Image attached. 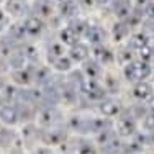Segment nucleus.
Here are the masks:
<instances>
[{
  "label": "nucleus",
  "mask_w": 154,
  "mask_h": 154,
  "mask_svg": "<svg viewBox=\"0 0 154 154\" xmlns=\"http://www.w3.org/2000/svg\"><path fill=\"white\" fill-rule=\"evenodd\" d=\"M59 38H61V41L62 43H66V45H69V46H74L79 43V36L75 35V31L72 30L71 26H66V28H62L61 30V35H59Z\"/></svg>",
  "instance_id": "nucleus-16"
},
{
  "label": "nucleus",
  "mask_w": 154,
  "mask_h": 154,
  "mask_svg": "<svg viewBox=\"0 0 154 154\" xmlns=\"http://www.w3.org/2000/svg\"><path fill=\"white\" fill-rule=\"evenodd\" d=\"M5 12L7 15H12V17H25L28 12V5L23 0H7Z\"/></svg>",
  "instance_id": "nucleus-5"
},
{
  "label": "nucleus",
  "mask_w": 154,
  "mask_h": 154,
  "mask_svg": "<svg viewBox=\"0 0 154 154\" xmlns=\"http://www.w3.org/2000/svg\"><path fill=\"white\" fill-rule=\"evenodd\" d=\"M53 66L57 69V71H61V72H67V71L72 69V61H71L69 56H61L57 61L53 62Z\"/></svg>",
  "instance_id": "nucleus-24"
},
{
  "label": "nucleus",
  "mask_w": 154,
  "mask_h": 154,
  "mask_svg": "<svg viewBox=\"0 0 154 154\" xmlns=\"http://www.w3.org/2000/svg\"><path fill=\"white\" fill-rule=\"evenodd\" d=\"M82 74L85 75V79L97 80V77L102 74V67H100V64H98L95 59H87V61H84Z\"/></svg>",
  "instance_id": "nucleus-10"
},
{
  "label": "nucleus",
  "mask_w": 154,
  "mask_h": 154,
  "mask_svg": "<svg viewBox=\"0 0 154 154\" xmlns=\"http://www.w3.org/2000/svg\"><path fill=\"white\" fill-rule=\"evenodd\" d=\"M69 57H71V61L74 62H84L89 59V48H87L84 43H77L71 48V51H69Z\"/></svg>",
  "instance_id": "nucleus-9"
},
{
  "label": "nucleus",
  "mask_w": 154,
  "mask_h": 154,
  "mask_svg": "<svg viewBox=\"0 0 154 154\" xmlns=\"http://www.w3.org/2000/svg\"><path fill=\"white\" fill-rule=\"evenodd\" d=\"M46 53H48V57L51 59V62H54V61L59 59L61 56H64V48H62V45L59 41H53L48 46Z\"/></svg>",
  "instance_id": "nucleus-19"
},
{
  "label": "nucleus",
  "mask_w": 154,
  "mask_h": 154,
  "mask_svg": "<svg viewBox=\"0 0 154 154\" xmlns=\"http://www.w3.org/2000/svg\"><path fill=\"white\" fill-rule=\"evenodd\" d=\"M146 46L154 53V36H148V41H146Z\"/></svg>",
  "instance_id": "nucleus-32"
},
{
  "label": "nucleus",
  "mask_w": 154,
  "mask_h": 154,
  "mask_svg": "<svg viewBox=\"0 0 154 154\" xmlns=\"http://www.w3.org/2000/svg\"><path fill=\"white\" fill-rule=\"evenodd\" d=\"M23 28L26 31V35H31V36H38L41 35L43 30H45V23H43L41 18H38L36 15H31L25 20L23 23Z\"/></svg>",
  "instance_id": "nucleus-4"
},
{
  "label": "nucleus",
  "mask_w": 154,
  "mask_h": 154,
  "mask_svg": "<svg viewBox=\"0 0 154 154\" xmlns=\"http://www.w3.org/2000/svg\"><path fill=\"white\" fill-rule=\"evenodd\" d=\"M33 75H35V71L33 69H20V71H15L12 74L13 80L17 84H21V85H30L33 82Z\"/></svg>",
  "instance_id": "nucleus-13"
},
{
  "label": "nucleus",
  "mask_w": 154,
  "mask_h": 154,
  "mask_svg": "<svg viewBox=\"0 0 154 154\" xmlns=\"http://www.w3.org/2000/svg\"><path fill=\"white\" fill-rule=\"evenodd\" d=\"M108 2H112V0H95V3H100V5H105Z\"/></svg>",
  "instance_id": "nucleus-35"
},
{
  "label": "nucleus",
  "mask_w": 154,
  "mask_h": 154,
  "mask_svg": "<svg viewBox=\"0 0 154 154\" xmlns=\"http://www.w3.org/2000/svg\"><path fill=\"white\" fill-rule=\"evenodd\" d=\"M149 115L154 118V95H152L151 100H149Z\"/></svg>",
  "instance_id": "nucleus-33"
},
{
  "label": "nucleus",
  "mask_w": 154,
  "mask_h": 154,
  "mask_svg": "<svg viewBox=\"0 0 154 154\" xmlns=\"http://www.w3.org/2000/svg\"><path fill=\"white\" fill-rule=\"evenodd\" d=\"M35 12H36V17L38 18L49 17L51 12H53L51 2H48V0H36L35 2Z\"/></svg>",
  "instance_id": "nucleus-18"
},
{
  "label": "nucleus",
  "mask_w": 154,
  "mask_h": 154,
  "mask_svg": "<svg viewBox=\"0 0 154 154\" xmlns=\"http://www.w3.org/2000/svg\"><path fill=\"white\" fill-rule=\"evenodd\" d=\"M146 41H148V36L143 35V33H138V35H133L130 38V46L138 53L143 46H146Z\"/></svg>",
  "instance_id": "nucleus-22"
},
{
  "label": "nucleus",
  "mask_w": 154,
  "mask_h": 154,
  "mask_svg": "<svg viewBox=\"0 0 154 154\" xmlns=\"http://www.w3.org/2000/svg\"><path fill=\"white\" fill-rule=\"evenodd\" d=\"M125 77L131 82H143L146 77H149L151 74V66L148 62L143 61H133L130 64H125V71H123Z\"/></svg>",
  "instance_id": "nucleus-1"
},
{
  "label": "nucleus",
  "mask_w": 154,
  "mask_h": 154,
  "mask_svg": "<svg viewBox=\"0 0 154 154\" xmlns=\"http://www.w3.org/2000/svg\"><path fill=\"white\" fill-rule=\"evenodd\" d=\"M136 130H138V123L133 116H125V118L116 122V133L123 138L125 136L130 138L133 134H136Z\"/></svg>",
  "instance_id": "nucleus-3"
},
{
  "label": "nucleus",
  "mask_w": 154,
  "mask_h": 154,
  "mask_svg": "<svg viewBox=\"0 0 154 154\" xmlns=\"http://www.w3.org/2000/svg\"><path fill=\"white\" fill-rule=\"evenodd\" d=\"M59 12L62 13V17H74L77 13V2L69 0V2L59 5Z\"/></svg>",
  "instance_id": "nucleus-23"
},
{
  "label": "nucleus",
  "mask_w": 154,
  "mask_h": 154,
  "mask_svg": "<svg viewBox=\"0 0 154 154\" xmlns=\"http://www.w3.org/2000/svg\"><path fill=\"white\" fill-rule=\"evenodd\" d=\"M85 38L89 39L92 45H95V46H102V45H103V41L107 39V35H105V31L102 30L100 26L89 25V28H87V31H85Z\"/></svg>",
  "instance_id": "nucleus-7"
},
{
  "label": "nucleus",
  "mask_w": 154,
  "mask_h": 154,
  "mask_svg": "<svg viewBox=\"0 0 154 154\" xmlns=\"http://www.w3.org/2000/svg\"><path fill=\"white\" fill-rule=\"evenodd\" d=\"M133 97L138 100H151L152 98V87L148 82H138L133 87Z\"/></svg>",
  "instance_id": "nucleus-11"
},
{
  "label": "nucleus",
  "mask_w": 154,
  "mask_h": 154,
  "mask_svg": "<svg viewBox=\"0 0 154 154\" xmlns=\"http://www.w3.org/2000/svg\"><path fill=\"white\" fill-rule=\"evenodd\" d=\"M80 90L90 100H100L102 102V100H105V95H107V90L103 89V85H100V82L94 80V79L84 80V84L80 85Z\"/></svg>",
  "instance_id": "nucleus-2"
},
{
  "label": "nucleus",
  "mask_w": 154,
  "mask_h": 154,
  "mask_svg": "<svg viewBox=\"0 0 154 154\" xmlns=\"http://www.w3.org/2000/svg\"><path fill=\"white\" fill-rule=\"evenodd\" d=\"M53 115H54V110L53 108L43 110V113L39 115V120H41L43 125H51V123H53Z\"/></svg>",
  "instance_id": "nucleus-26"
},
{
  "label": "nucleus",
  "mask_w": 154,
  "mask_h": 154,
  "mask_svg": "<svg viewBox=\"0 0 154 154\" xmlns=\"http://www.w3.org/2000/svg\"><path fill=\"white\" fill-rule=\"evenodd\" d=\"M33 154H51V152H49V149H48V148H39V149H36Z\"/></svg>",
  "instance_id": "nucleus-34"
},
{
  "label": "nucleus",
  "mask_w": 154,
  "mask_h": 154,
  "mask_svg": "<svg viewBox=\"0 0 154 154\" xmlns=\"http://www.w3.org/2000/svg\"><path fill=\"white\" fill-rule=\"evenodd\" d=\"M144 15L149 18V20H154V2L151 0V2L146 5V8H144Z\"/></svg>",
  "instance_id": "nucleus-28"
},
{
  "label": "nucleus",
  "mask_w": 154,
  "mask_h": 154,
  "mask_svg": "<svg viewBox=\"0 0 154 154\" xmlns=\"http://www.w3.org/2000/svg\"><path fill=\"white\" fill-rule=\"evenodd\" d=\"M77 154H97V148L89 141H82L77 148Z\"/></svg>",
  "instance_id": "nucleus-25"
},
{
  "label": "nucleus",
  "mask_w": 154,
  "mask_h": 154,
  "mask_svg": "<svg viewBox=\"0 0 154 154\" xmlns=\"http://www.w3.org/2000/svg\"><path fill=\"white\" fill-rule=\"evenodd\" d=\"M77 3H79L80 7H84V8L90 10V8H94V5H95V0H77Z\"/></svg>",
  "instance_id": "nucleus-29"
},
{
  "label": "nucleus",
  "mask_w": 154,
  "mask_h": 154,
  "mask_svg": "<svg viewBox=\"0 0 154 154\" xmlns=\"http://www.w3.org/2000/svg\"><path fill=\"white\" fill-rule=\"evenodd\" d=\"M64 138H66V133L61 130H49L45 134V141L48 144H59L61 141H64Z\"/></svg>",
  "instance_id": "nucleus-20"
},
{
  "label": "nucleus",
  "mask_w": 154,
  "mask_h": 154,
  "mask_svg": "<svg viewBox=\"0 0 154 154\" xmlns=\"http://www.w3.org/2000/svg\"><path fill=\"white\" fill-rule=\"evenodd\" d=\"M95 61L98 62L100 66H107V64H112L115 61V54L108 49L107 46H95Z\"/></svg>",
  "instance_id": "nucleus-8"
},
{
  "label": "nucleus",
  "mask_w": 154,
  "mask_h": 154,
  "mask_svg": "<svg viewBox=\"0 0 154 154\" xmlns=\"http://www.w3.org/2000/svg\"><path fill=\"white\" fill-rule=\"evenodd\" d=\"M131 2L134 3L136 7H141V8H146V5H148L151 0H131Z\"/></svg>",
  "instance_id": "nucleus-31"
},
{
  "label": "nucleus",
  "mask_w": 154,
  "mask_h": 154,
  "mask_svg": "<svg viewBox=\"0 0 154 154\" xmlns=\"http://www.w3.org/2000/svg\"><path fill=\"white\" fill-rule=\"evenodd\" d=\"M98 112L102 113L103 116H107V118H110V116H116L120 113V103L115 100H102L100 105H98Z\"/></svg>",
  "instance_id": "nucleus-12"
},
{
  "label": "nucleus",
  "mask_w": 154,
  "mask_h": 154,
  "mask_svg": "<svg viewBox=\"0 0 154 154\" xmlns=\"http://www.w3.org/2000/svg\"><path fill=\"white\" fill-rule=\"evenodd\" d=\"M128 31H130V26L126 25V21H118V23H115V26H113V30H112L113 39H115V41H123L128 36Z\"/></svg>",
  "instance_id": "nucleus-17"
},
{
  "label": "nucleus",
  "mask_w": 154,
  "mask_h": 154,
  "mask_svg": "<svg viewBox=\"0 0 154 154\" xmlns=\"http://www.w3.org/2000/svg\"><path fill=\"white\" fill-rule=\"evenodd\" d=\"M0 120L5 125H17V122L20 120V112L13 105H3L0 107Z\"/></svg>",
  "instance_id": "nucleus-6"
},
{
  "label": "nucleus",
  "mask_w": 154,
  "mask_h": 154,
  "mask_svg": "<svg viewBox=\"0 0 154 154\" xmlns=\"http://www.w3.org/2000/svg\"><path fill=\"white\" fill-rule=\"evenodd\" d=\"M53 2H56L57 5H62V3H66V2H69V0H53Z\"/></svg>",
  "instance_id": "nucleus-36"
},
{
  "label": "nucleus",
  "mask_w": 154,
  "mask_h": 154,
  "mask_svg": "<svg viewBox=\"0 0 154 154\" xmlns=\"http://www.w3.org/2000/svg\"><path fill=\"white\" fill-rule=\"evenodd\" d=\"M0 2H2V0H0Z\"/></svg>",
  "instance_id": "nucleus-37"
},
{
  "label": "nucleus",
  "mask_w": 154,
  "mask_h": 154,
  "mask_svg": "<svg viewBox=\"0 0 154 154\" xmlns=\"http://www.w3.org/2000/svg\"><path fill=\"white\" fill-rule=\"evenodd\" d=\"M49 79H51V72H49V69H48V67H36L35 69L33 80H36V82H39V84H46V85H48Z\"/></svg>",
  "instance_id": "nucleus-21"
},
{
  "label": "nucleus",
  "mask_w": 154,
  "mask_h": 154,
  "mask_svg": "<svg viewBox=\"0 0 154 154\" xmlns=\"http://www.w3.org/2000/svg\"><path fill=\"white\" fill-rule=\"evenodd\" d=\"M7 23H8V15H7V12L0 10V28H2V26H5Z\"/></svg>",
  "instance_id": "nucleus-30"
},
{
  "label": "nucleus",
  "mask_w": 154,
  "mask_h": 154,
  "mask_svg": "<svg viewBox=\"0 0 154 154\" xmlns=\"http://www.w3.org/2000/svg\"><path fill=\"white\" fill-rule=\"evenodd\" d=\"M143 126H144V130L148 131V133H154V118L151 115L143 118Z\"/></svg>",
  "instance_id": "nucleus-27"
},
{
  "label": "nucleus",
  "mask_w": 154,
  "mask_h": 154,
  "mask_svg": "<svg viewBox=\"0 0 154 154\" xmlns=\"http://www.w3.org/2000/svg\"><path fill=\"white\" fill-rule=\"evenodd\" d=\"M110 130V122L105 118H90L89 120V131L92 133H102V131Z\"/></svg>",
  "instance_id": "nucleus-15"
},
{
  "label": "nucleus",
  "mask_w": 154,
  "mask_h": 154,
  "mask_svg": "<svg viewBox=\"0 0 154 154\" xmlns=\"http://www.w3.org/2000/svg\"><path fill=\"white\" fill-rule=\"evenodd\" d=\"M113 10H115L116 17L120 18V21H126L128 17L131 15V3L130 2H113Z\"/></svg>",
  "instance_id": "nucleus-14"
}]
</instances>
